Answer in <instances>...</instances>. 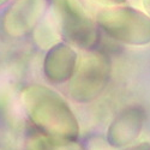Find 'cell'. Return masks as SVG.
<instances>
[{
	"label": "cell",
	"mask_w": 150,
	"mask_h": 150,
	"mask_svg": "<svg viewBox=\"0 0 150 150\" xmlns=\"http://www.w3.org/2000/svg\"><path fill=\"white\" fill-rule=\"evenodd\" d=\"M144 7L148 11V13L150 15V0H144Z\"/></svg>",
	"instance_id": "11"
},
{
	"label": "cell",
	"mask_w": 150,
	"mask_h": 150,
	"mask_svg": "<svg viewBox=\"0 0 150 150\" xmlns=\"http://www.w3.org/2000/svg\"><path fill=\"white\" fill-rule=\"evenodd\" d=\"M8 1V0H0V6H1V5H4L5 3H7Z\"/></svg>",
	"instance_id": "12"
},
{
	"label": "cell",
	"mask_w": 150,
	"mask_h": 150,
	"mask_svg": "<svg viewBox=\"0 0 150 150\" xmlns=\"http://www.w3.org/2000/svg\"><path fill=\"white\" fill-rule=\"evenodd\" d=\"M43 0H17L5 16V29L11 35L28 33L39 19Z\"/></svg>",
	"instance_id": "7"
},
{
	"label": "cell",
	"mask_w": 150,
	"mask_h": 150,
	"mask_svg": "<svg viewBox=\"0 0 150 150\" xmlns=\"http://www.w3.org/2000/svg\"><path fill=\"white\" fill-rule=\"evenodd\" d=\"M110 61L106 53L90 51L77 64L70 83V94L78 102H89L101 94L109 79Z\"/></svg>",
	"instance_id": "3"
},
{
	"label": "cell",
	"mask_w": 150,
	"mask_h": 150,
	"mask_svg": "<svg viewBox=\"0 0 150 150\" xmlns=\"http://www.w3.org/2000/svg\"><path fill=\"white\" fill-rule=\"evenodd\" d=\"M98 27L117 41L143 46L150 43V17L126 6L107 7L97 15Z\"/></svg>",
	"instance_id": "2"
},
{
	"label": "cell",
	"mask_w": 150,
	"mask_h": 150,
	"mask_svg": "<svg viewBox=\"0 0 150 150\" xmlns=\"http://www.w3.org/2000/svg\"><path fill=\"white\" fill-rule=\"evenodd\" d=\"M49 150H84L77 142H57L51 139Z\"/></svg>",
	"instance_id": "8"
},
{
	"label": "cell",
	"mask_w": 150,
	"mask_h": 150,
	"mask_svg": "<svg viewBox=\"0 0 150 150\" xmlns=\"http://www.w3.org/2000/svg\"><path fill=\"white\" fill-rule=\"evenodd\" d=\"M126 150H150V143L149 142H142V143L137 144V145L127 148Z\"/></svg>",
	"instance_id": "9"
},
{
	"label": "cell",
	"mask_w": 150,
	"mask_h": 150,
	"mask_svg": "<svg viewBox=\"0 0 150 150\" xmlns=\"http://www.w3.org/2000/svg\"><path fill=\"white\" fill-rule=\"evenodd\" d=\"M54 5L64 36L71 43L93 51L98 41V33L78 0H54Z\"/></svg>",
	"instance_id": "4"
},
{
	"label": "cell",
	"mask_w": 150,
	"mask_h": 150,
	"mask_svg": "<svg viewBox=\"0 0 150 150\" xmlns=\"http://www.w3.org/2000/svg\"><path fill=\"white\" fill-rule=\"evenodd\" d=\"M100 1H103L107 4H122L125 0H100Z\"/></svg>",
	"instance_id": "10"
},
{
	"label": "cell",
	"mask_w": 150,
	"mask_h": 150,
	"mask_svg": "<svg viewBox=\"0 0 150 150\" xmlns=\"http://www.w3.org/2000/svg\"><path fill=\"white\" fill-rule=\"evenodd\" d=\"M78 64V55L64 43H58L49 49L45 58L43 71L46 77L53 83L71 81Z\"/></svg>",
	"instance_id": "6"
},
{
	"label": "cell",
	"mask_w": 150,
	"mask_h": 150,
	"mask_svg": "<svg viewBox=\"0 0 150 150\" xmlns=\"http://www.w3.org/2000/svg\"><path fill=\"white\" fill-rule=\"evenodd\" d=\"M22 100L39 132L57 142H77V119L59 94L43 85H30L23 90Z\"/></svg>",
	"instance_id": "1"
},
{
	"label": "cell",
	"mask_w": 150,
	"mask_h": 150,
	"mask_svg": "<svg viewBox=\"0 0 150 150\" xmlns=\"http://www.w3.org/2000/svg\"><path fill=\"white\" fill-rule=\"evenodd\" d=\"M145 121V112L139 106L127 107L114 118L107 131V141L114 148H122L138 138Z\"/></svg>",
	"instance_id": "5"
}]
</instances>
